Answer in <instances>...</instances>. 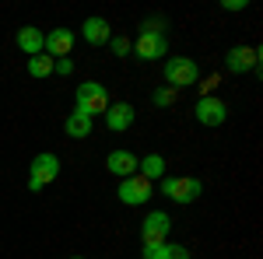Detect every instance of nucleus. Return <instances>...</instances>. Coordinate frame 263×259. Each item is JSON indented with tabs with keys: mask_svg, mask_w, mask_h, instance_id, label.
<instances>
[{
	"mask_svg": "<svg viewBox=\"0 0 263 259\" xmlns=\"http://www.w3.org/2000/svg\"><path fill=\"white\" fill-rule=\"evenodd\" d=\"M197 81H200L197 60H190V56H172V60H165V88L182 91V88H193Z\"/></svg>",
	"mask_w": 263,
	"mask_h": 259,
	"instance_id": "1",
	"label": "nucleus"
},
{
	"mask_svg": "<svg viewBox=\"0 0 263 259\" xmlns=\"http://www.w3.org/2000/svg\"><path fill=\"white\" fill-rule=\"evenodd\" d=\"M74 102H78V112H84L88 119H95V116H105V109H109V88L105 84H99V81H84L81 88H78V95H74Z\"/></svg>",
	"mask_w": 263,
	"mask_h": 259,
	"instance_id": "2",
	"label": "nucleus"
},
{
	"mask_svg": "<svg viewBox=\"0 0 263 259\" xmlns=\"http://www.w3.org/2000/svg\"><path fill=\"white\" fill-rule=\"evenodd\" d=\"M203 193L200 179H193V175H168V179H162V196H168L172 203H197Z\"/></svg>",
	"mask_w": 263,
	"mask_h": 259,
	"instance_id": "3",
	"label": "nucleus"
},
{
	"mask_svg": "<svg viewBox=\"0 0 263 259\" xmlns=\"http://www.w3.org/2000/svg\"><path fill=\"white\" fill-rule=\"evenodd\" d=\"M60 175V158L53 154V151H42V154H35L32 158V165H28V189H46L49 182Z\"/></svg>",
	"mask_w": 263,
	"mask_h": 259,
	"instance_id": "4",
	"label": "nucleus"
},
{
	"mask_svg": "<svg viewBox=\"0 0 263 259\" xmlns=\"http://www.w3.org/2000/svg\"><path fill=\"white\" fill-rule=\"evenodd\" d=\"M120 203L126 207H144L147 200L155 196V182H147L144 175H130V179H120Z\"/></svg>",
	"mask_w": 263,
	"mask_h": 259,
	"instance_id": "5",
	"label": "nucleus"
},
{
	"mask_svg": "<svg viewBox=\"0 0 263 259\" xmlns=\"http://www.w3.org/2000/svg\"><path fill=\"white\" fill-rule=\"evenodd\" d=\"M224 67L242 77V74H249V70L260 67V49H256V46H232L228 56H224Z\"/></svg>",
	"mask_w": 263,
	"mask_h": 259,
	"instance_id": "6",
	"label": "nucleus"
},
{
	"mask_svg": "<svg viewBox=\"0 0 263 259\" xmlns=\"http://www.w3.org/2000/svg\"><path fill=\"white\" fill-rule=\"evenodd\" d=\"M168 231H172V217L165 210H151L141 224V238L144 245H155V242H168Z\"/></svg>",
	"mask_w": 263,
	"mask_h": 259,
	"instance_id": "7",
	"label": "nucleus"
},
{
	"mask_svg": "<svg viewBox=\"0 0 263 259\" xmlns=\"http://www.w3.org/2000/svg\"><path fill=\"white\" fill-rule=\"evenodd\" d=\"M193 116H197L200 126H221V123L228 119V105H224L218 95H211V98H197Z\"/></svg>",
	"mask_w": 263,
	"mask_h": 259,
	"instance_id": "8",
	"label": "nucleus"
},
{
	"mask_svg": "<svg viewBox=\"0 0 263 259\" xmlns=\"http://www.w3.org/2000/svg\"><path fill=\"white\" fill-rule=\"evenodd\" d=\"M134 53H137V60L151 63V60H158V56L168 53V42H165L162 32H141V35L134 39Z\"/></svg>",
	"mask_w": 263,
	"mask_h": 259,
	"instance_id": "9",
	"label": "nucleus"
},
{
	"mask_svg": "<svg viewBox=\"0 0 263 259\" xmlns=\"http://www.w3.org/2000/svg\"><path fill=\"white\" fill-rule=\"evenodd\" d=\"M46 56L60 60V56H70L74 53V32L70 28H49L46 32V46H42Z\"/></svg>",
	"mask_w": 263,
	"mask_h": 259,
	"instance_id": "10",
	"label": "nucleus"
},
{
	"mask_svg": "<svg viewBox=\"0 0 263 259\" xmlns=\"http://www.w3.org/2000/svg\"><path fill=\"white\" fill-rule=\"evenodd\" d=\"M137 165H141V158H137L134 151H123V147L109 151V158H105V168H109L112 175H120V179H130V175H137Z\"/></svg>",
	"mask_w": 263,
	"mask_h": 259,
	"instance_id": "11",
	"label": "nucleus"
},
{
	"mask_svg": "<svg viewBox=\"0 0 263 259\" xmlns=\"http://www.w3.org/2000/svg\"><path fill=\"white\" fill-rule=\"evenodd\" d=\"M105 126H109L112 133L130 130V126H134V105H130V102H109V109H105Z\"/></svg>",
	"mask_w": 263,
	"mask_h": 259,
	"instance_id": "12",
	"label": "nucleus"
},
{
	"mask_svg": "<svg viewBox=\"0 0 263 259\" xmlns=\"http://www.w3.org/2000/svg\"><path fill=\"white\" fill-rule=\"evenodd\" d=\"M42 46H46V32H42V28H35V25L18 28V49L25 53V56H39Z\"/></svg>",
	"mask_w": 263,
	"mask_h": 259,
	"instance_id": "13",
	"label": "nucleus"
},
{
	"mask_svg": "<svg viewBox=\"0 0 263 259\" xmlns=\"http://www.w3.org/2000/svg\"><path fill=\"white\" fill-rule=\"evenodd\" d=\"M141 259H190V249L176 242H155V245H144Z\"/></svg>",
	"mask_w": 263,
	"mask_h": 259,
	"instance_id": "14",
	"label": "nucleus"
},
{
	"mask_svg": "<svg viewBox=\"0 0 263 259\" xmlns=\"http://www.w3.org/2000/svg\"><path fill=\"white\" fill-rule=\"evenodd\" d=\"M81 39L91 42V46H105V42L112 39V28H109V21H105V18H84Z\"/></svg>",
	"mask_w": 263,
	"mask_h": 259,
	"instance_id": "15",
	"label": "nucleus"
},
{
	"mask_svg": "<svg viewBox=\"0 0 263 259\" xmlns=\"http://www.w3.org/2000/svg\"><path fill=\"white\" fill-rule=\"evenodd\" d=\"M63 130H67V137L70 140H84V137H91V119L84 116V112H70L67 119H63Z\"/></svg>",
	"mask_w": 263,
	"mask_h": 259,
	"instance_id": "16",
	"label": "nucleus"
},
{
	"mask_svg": "<svg viewBox=\"0 0 263 259\" xmlns=\"http://www.w3.org/2000/svg\"><path fill=\"white\" fill-rule=\"evenodd\" d=\"M137 175H144L147 182L165 179V158H162V154H147V158H141V165H137Z\"/></svg>",
	"mask_w": 263,
	"mask_h": 259,
	"instance_id": "17",
	"label": "nucleus"
},
{
	"mask_svg": "<svg viewBox=\"0 0 263 259\" xmlns=\"http://www.w3.org/2000/svg\"><path fill=\"white\" fill-rule=\"evenodd\" d=\"M53 56H46V53H39V56H28V74H32V77H49V74H53Z\"/></svg>",
	"mask_w": 263,
	"mask_h": 259,
	"instance_id": "18",
	"label": "nucleus"
},
{
	"mask_svg": "<svg viewBox=\"0 0 263 259\" xmlns=\"http://www.w3.org/2000/svg\"><path fill=\"white\" fill-rule=\"evenodd\" d=\"M151 102H155V105H158V109H168V105H172V102H176V91H172V88H155V95H151Z\"/></svg>",
	"mask_w": 263,
	"mask_h": 259,
	"instance_id": "19",
	"label": "nucleus"
},
{
	"mask_svg": "<svg viewBox=\"0 0 263 259\" xmlns=\"http://www.w3.org/2000/svg\"><path fill=\"white\" fill-rule=\"evenodd\" d=\"M218 84H221V77H218V74H211V77L197 81V88H200V98H211V95L218 91Z\"/></svg>",
	"mask_w": 263,
	"mask_h": 259,
	"instance_id": "20",
	"label": "nucleus"
},
{
	"mask_svg": "<svg viewBox=\"0 0 263 259\" xmlns=\"http://www.w3.org/2000/svg\"><path fill=\"white\" fill-rule=\"evenodd\" d=\"M109 46H112V53H116V56H130V49H134V42L126 39V35H112Z\"/></svg>",
	"mask_w": 263,
	"mask_h": 259,
	"instance_id": "21",
	"label": "nucleus"
},
{
	"mask_svg": "<svg viewBox=\"0 0 263 259\" xmlns=\"http://www.w3.org/2000/svg\"><path fill=\"white\" fill-rule=\"evenodd\" d=\"M53 74H63V77L74 74V60H70V56H60V60L53 63Z\"/></svg>",
	"mask_w": 263,
	"mask_h": 259,
	"instance_id": "22",
	"label": "nucleus"
},
{
	"mask_svg": "<svg viewBox=\"0 0 263 259\" xmlns=\"http://www.w3.org/2000/svg\"><path fill=\"white\" fill-rule=\"evenodd\" d=\"M221 7H224V11H246L249 0H221Z\"/></svg>",
	"mask_w": 263,
	"mask_h": 259,
	"instance_id": "23",
	"label": "nucleus"
},
{
	"mask_svg": "<svg viewBox=\"0 0 263 259\" xmlns=\"http://www.w3.org/2000/svg\"><path fill=\"white\" fill-rule=\"evenodd\" d=\"M70 259H84V256H70Z\"/></svg>",
	"mask_w": 263,
	"mask_h": 259,
	"instance_id": "24",
	"label": "nucleus"
}]
</instances>
